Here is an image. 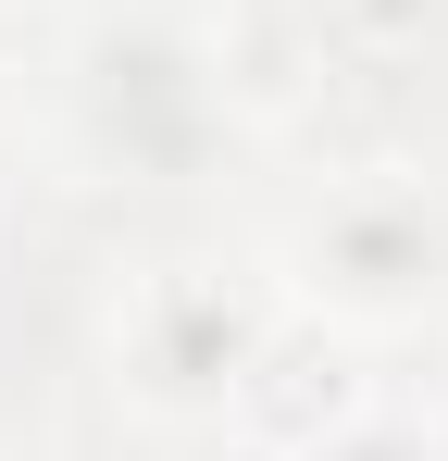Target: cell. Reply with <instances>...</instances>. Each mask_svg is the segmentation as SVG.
I'll list each match as a JSON object with an SVG mask.
<instances>
[{
	"label": "cell",
	"instance_id": "6da1fadb",
	"mask_svg": "<svg viewBox=\"0 0 448 461\" xmlns=\"http://www.w3.org/2000/svg\"><path fill=\"white\" fill-rule=\"evenodd\" d=\"M50 138L87 175H187L224 138V38L187 0H112L87 38L63 50V100Z\"/></svg>",
	"mask_w": 448,
	"mask_h": 461
},
{
	"label": "cell",
	"instance_id": "7a4b0ae2",
	"mask_svg": "<svg viewBox=\"0 0 448 461\" xmlns=\"http://www.w3.org/2000/svg\"><path fill=\"white\" fill-rule=\"evenodd\" d=\"M262 262H274L287 312H324L349 337H411V324L448 312V187L411 175V162L336 175Z\"/></svg>",
	"mask_w": 448,
	"mask_h": 461
},
{
	"label": "cell",
	"instance_id": "3957f363",
	"mask_svg": "<svg viewBox=\"0 0 448 461\" xmlns=\"http://www.w3.org/2000/svg\"><path fill=\"white\" fill-rule=\"evenodd\" d=\"M287 324V287L274 262H224V249H175L149 262L125 312H112V386L138 424H224L249 362L274 349Z\"/></svg>",
	"mask_w": 448,
	"mask_h": 461
},
{
	"label": "cell",
	"instance_id": "277c9868",
	"mask_svg": "<svg viewBox=\"0 0 448 461\" xmlns=\"http://www.w3.org/2000/svg\"><path fill=\"white\" fill-rule=\"evenodd\" d=\"M362 349H373V337H349V324H324V312H287V324H274V349H262V362H249V386H237L224 437H249L262 461L311 449L324 424H349L362 399H386V386L362 375Z\"/></svg>",
	"mask_w": 448,
	"mask_h": 461
},
{
	"label": "cell",
	"instance_id": "5b68a950",
	"mask_svg": "<svg viewBox=\"0 0 448 461\" xmlns=\"http://www.w3.org/2000/svg\"><path fill=\"white\" fill-rule=\"evenodd\" d=\"M287 461H448V424L411 411V399H362L349 424H324V437L287 449Z\"/></svg>",
	"mask_w": 448,
	"mask_h": 461
},
{
	"label": "cell",
	"instance_id": "8992f818",
	"mask_svg": "<svg viewBox=\"0 0 448 461\" xmlns=\"http://www.w3.org/2000/svg\"><path fill=\"white\" fill-rule=\"evenodd\" d=\"M25 175V100H13V76H0V187Z\"/></svg>",
	"mask_w": 448,
	"mask_h": 461
}]
</instances>
